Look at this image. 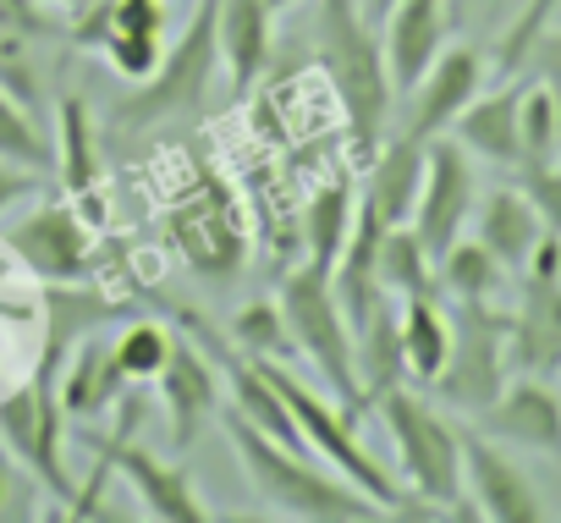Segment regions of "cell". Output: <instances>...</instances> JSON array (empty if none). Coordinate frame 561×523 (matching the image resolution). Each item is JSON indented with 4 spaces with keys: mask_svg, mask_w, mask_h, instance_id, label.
I'll return each instance as SVG.
<instances>
[{
    "mask_svg": "<svg viewBox=\"0 0 561 523\" xmlns=\"http://www.w3.org/2000/svg\"><path fill=\"white\" fill-rule=\"evenodd\" d=\"M462 490L473 496L479 518L490 523H545L550 507L534 490V479L501 452V441L462 430Z\"/></svg>",
    "mask_w": 561,
    "mask_h": 523,
    "instance_id": "12",
    "label": "cell"
},
{
    "mask_svg": "<svg viewBox=\"0 0 561 523\" xmlns=\"http://www.w3.org/2000/svg\"><path fill=\"white\" fill-rule=\"evenodd\" d=\"M512 369V320L490 304H451V353L435 375V391L457 413H484Z\"/></svg>",
    "mask_w": 561,
    "mask_h": 523,
    "instance_id": "7",
    "label": "cell"
},
{
    "mask_svg": "<svg viewBox=\"0 0 561 523\" xmlns=\"http://www.w3.org/2000/svg\"><path fill=\"white\" fill-rule=\"evenodd\" d=\"M353 359H358L364 402H369V413H375V402L408 380V359H402V304H397V298H380L364 320H353Z\"/></svg>",
    "mask_w": 561,
    "mask_h": 523,
    "instance_id": "25",
    "label": "cell"
},
{
    "mask_svg": "<svg viewBox=\"0 0 561 523\" xmlns=\"http://www.w3.org/2000/svg\"><path fill=\"white\" fill-rule=\"evenodd\" d=\"M517 127H523V166H517V171H528V166H556V155H561V122H556V100H550V89H545L539 78L523 89Z\"/></svg>",
    "mask_w": 561,
    "mask_h": 523,
    "instance_id": "33",
    "label": "cell"
},
{
    "mask_svg": "<svg viewBox=\"0 0 561 523\" xmlns=\"http://www.w3.org/2000/svg\"><path fill=\"white\" fill-rule=\"evenodd\" d=\"M160 391H165V413H171V441L176 452H187L209 419H220V375H215V359L198 348V342H182L171 348L165 369H160Z\"/></svg>",
    "mask_w": 561,
    "mask_h": 523,
    "instance_id": "17",
    "label": "cell"
},
{
    "mask_svg": "<svg viewBox=\"0 0 561 523\" xmlns=\"http://www.w3.org/2000/svg\"><path fill=\"white\" fill-rule=\"evenodd\" d=\"M419 187H424V138H408V133L397 127V133H386V144L369 155V177H364L358 198H364V209L391 231V226H408V220H413Z\"/></svg>",
    "mask_w": 561,
    "mask_h": 523,
    "instance_id": "19",
    "label": "cell"
},
{
    "mask_svg": "<svg viewBox=\"0 0 561 523\" xmlns=\"http://www.w3.org/2000/svg\"><path fill=\"white\" fill-rule=\"evenodd\" d=\"M39 34H50L39 0H0V39H39Z\"/></svg>",
    "mask_w": 561,
    "mask_h": 523,
    "instance_id": "37",
    "label": "cell"
},
{
    "mask_svg": "<svg viewBox=\"0 0 561 523\" xmlns=\"http://www.w3.org/2000/svg\"><path fill=\"white\" fill-rule=\"evenodd\" d=\"M358 7H364V18H369V23L380 29V23H386V12L397 7V0H358Z\"/></svg>",
    "mask_w": 561,
    "mask_h": 523,
    "instance_id": "41",
    "label": "cell"
},
{
    "mask_svg": "<svg viewBox=\"0 0 561 523\" xmlns=\"http://www.w3.org/2000/svg\"><path fill=\"white\" fill-rule=\"evenodd\" d=\"M215 72H220V0H193V18L176 34V45H165L160 67L111 105V138H144L154 127H171L176 116H193L209 100Z\"/></svg>",
    "mask_w": 561,
    "mask_h": 523,
    "instance_id": "3",
    "label": "cell"
},
{
    "mask_svg": "<svg viewBox=\"0 0 561 523\" xmlns=\"http://www.w3.org/2000/svg\"><path fill=\"white\" fill-rule=\"evenodd\" d=\"M100 468H116L133 490H138V507L154 518V523H209L215 512L204 507V496L193 490L187 468L182 463H165L154 452H144L133 435H105L100 441Z\"/></svg>",
    "mask_w": 561,
    "mask_h": 523,
    "instance_id": "11",
    "label": "cell"
},
{
    "mask_svg": "<svg viewBox=\"0 0 561 523\" xmlns=\"http://www.w3.org/2000/svg\"><path fill=\"white\" fill-rule=\"evenodd\" d=\"M0 160H12V166H28V171H56V149L45 144L39 122L28 116V100L12 94L7 83H0Z\"/></svg>",
    "mask_w": 561,
    "mask_h": 523,
    "instance_id": "31",
    "label": "cell"
},
{
    "mask_svg": "<svg viewBox=\"0 0 561 523\" xmlns=\"http://www.w3.org/2000/svg\"><path fill=\"white\" fill-rule=\"evenodd\" d=\"M517 177H523V193L534 198L545 231H561V166H528Z\"/></svg>",
    "mask_w": 561,
    "mask_h": 523,
    "instance_id": "36",
    "label": "cell"
},
{
    "mask_svg": "<svg viewBox=\"0 0 561 523\" xmlns=\"http://www.w3.org/2000/svg\"><path fill=\"white\" fill-rule=\"evenodd\" d=\"M270 380H275V391L280 397H287V408H293V419H298V430H304V441H309V452L314 457H325L342 479H353L358 490H369L380 507H386V518H397L402 512V490H397V479L386 474V463H375L364 446H358V424H353V413L336 402H325V397H314L287 364H280V359H253Z\"/></svg>",
    "mask_w": 561,
    "mask_h": 523,
    "instance_id": "6",
    "label": "cell"
},
{
    "mask_svg": "<svg viewBox=\"0 0 561 523\" xmlns=\"http://www.w3.org/2000/svg\"><path fill=\"white\" fill-rule=\"evenodd\" d=\"M12 501H18V479H12V463H0V518L12 512Z\"/></svg>",
    "mask_w": 561,
    "mask_h": 523,
    "instance_id": "40",
    "label": "cell"
},
{
    "mask_svg": "<svg viewBox=\"0 0 561 523\" xmlns=\"http://www.w3.org/2000/svg\"><path fill=\"white\" fill-rule=\"evenodd\" d=\"M171 348H176V337H171L165 326H154V320H133V315H127V326H122L116 342H111V353H116V364H122V375H127L133 386L160 380Z\"/></svg>",
    "mask_w": 561,
    "mask_h": 523,
    "instance_id": "32",
    "label": "cell"
},
{
    "mask_svg": "<svg viewBox=\"0 0 561 523\" xmlns=\"http://www.w3.org/2000/svg\"><path fill=\"white\" fill-rule=\"evenodd\" d=\"M473 237L501 259L506 276H523L534 242L545 237V220H539V209L523 187H495L473 204Z\"/></svg>",
    "mask_w": 561,
    "mask_h": 523,
    "instance_id": "24",
    "label": "cell"
},
{
    "mask_svg": "<svg viewBox=\"0 0 561 523\" xmlns=\"http://www.w3.org/2000/svg\"><path fill=\"white\" fill-rule=\"evenodd\" d=\"M275 309L293 331V348L298 359L314 364V375L331 386V397L353 413V424H364L369 402H364V386H358V359H353V326L336 304V287H331V271H320L314 259L298 265L275 293Z\"/></svg>",
    "mask_w": 561,
    "mask_h": 523,
    "instance_id": "5",
    "label": "cell"
},
{
    "mask_svg": "<svg viewBox=\"0 0 561 523\" xmlns=\"http://www.w3.org/2000/svg\"><path fill=\"white\" fill-rule=\"evenodd\" d=\"M231 348L248 353V359H280V364L298 359L293 331H287V320H280L275 304H248V309H237V320H231Z\"/></svg>",
    "mask_w": 561,
    "mask_h": 523,
    "instance_id": "34",
    "label": "cell"
},
{
    "mask_svg": "<svg viewBox=\"0 0 561 523\" xmlns=\"http://www.w3.org/2000/svg\"><path fill=\"white\" fill-rule=\"evenodd\" d=\"M375 413L386 419V435L397 446V463H402V479L413 496L424 501H440L446 518H479L473 496L462 490V430L419 391L397 386L375 402Z\"/></svg>",
    "mask_w": 561,
    "mask_h": 523,
    "instance_id": "4",
    "label": "cell"
},
{
    "mask_svg": "<svg viewBox=\"0 0 561 523\" xmlns=\"http://www.w3.org/2000/svg\"><path fill=\"white\" fill-rule=\"evenodd\" d=\"M375 276L391 298H413V293H435L440 276H435V253L419 242L413 226H391L375 248Z\"/></svg>",
    "mask_w": 561,
    "mask_h": 523,
    "instance_id": "28",
    "label": "cell"
},
{
    "mask_svg": "<svg viewBox=\"0 0 561 523\" xmlns=\"http://www.w3.org/2000/svg\"><path fill=\"white\" fill-rule=\"evenodd\" d=\"M45 187V177L39 171H28V166H12V160H0V209L7 204H18V198H28V193H39Z\"/></svg>",
    "mask_w": 561,
    "mask_h": 523,
    "instance_id": "39",
    "label": "cell"
},
{
    "mask_svg": "<svg viewBox=\"0 0 561 523\" xmlns=\"http://www.w3.org/2000/svg\"><path fill=\"white\" fill-rule=\"evenodd\" d=\"M556 7H561V0H528V7L517 12V23L506 29V39H501V50H495V67H501V72H523V67H528V50H534V39L550 29Z\"/></svg>",
    "mask_w": 561,
    "mask_h": 523,
    "instance_id": "35",
    "label": "cell"
},
{
    "mask_svg": "<svg viewBox=\"0 0 561 523\" xmlns=\"http://www.w3.org/2000/svg\"><path fill=\"white\" fill-rule=\"evenodd\" d=\"M165 237L182 253V265L204 282H226L242 271L248 259V231L242 215L231 204V193L220 187V177L209 166H198V187L182 193V204L165 209Z\"/></svg>",
    "mask_w": 561,
    "mask_h": 523,
    "instance_id": "8",
    "label": "cell"
},
{
    "mask_svg": "<svg viewBox=\"0 0 561 523\" xmlns=\"http://www.w3.org/2000/svg\"><path fill=\"white\" fill-rule=\"evenodd\" d=\"M220 430L231 441V457L242 468V479L253 485V496L293 523H364V518H386V507L358 490L342 474H325L314 463V452H293L275 435H264L259 424H248L237 408L220 413Z\"/></svg>",
    "mask_w": 561,
    "mask_h": 523,
    "instance_id": "1",
    "label": "cell"
},
{
    "mask_svg": "<svg viewBox=\"0 0 561 523\" xmlns=\"http://www.w3.org/2000/svg\"><path fill=\"white\" fill-rule=\"evenodd\" d=\"M127 375H122V364H116V353H111V342L105 337H83L67 359H61V369H56V397H61V413L67 419H100V413H111V408H122V397H127Z\"/></svg>",
    "mask_w": 561,
    "mask_h": 523,
    "instance_id": "20",
    "label": "cell"
},
{
    "mask_svg": "<svg viewBox=\"0 0 561 523\" xmlns=\"http://www.w3.org/2000/svg\"><path fill=\"white\" fill-rule=\"evenodd\" d=\"M517 111H523V83H501L495 94H473V100L462 105V116L451 122V138H457L468 155L517 171V166H523Z\"/></svg>",
    "mask_w": 561,
    "mask_h": 523,
    "instance_id": "23",
    "label": "cell"
},
{
    "mask_svg": "<svg viewBox=\"0 0 561 523\" xmlns=\"http://www.w3.org/2000/svg\"><path fill=\"white\" fill-rule=\"evenodd\" d=\"M275 50V12L264 0H220V67L231 100H248Z\"/></svg>",
    "mask_w": 561,
    "mask_h": 523,
    "instance_id": "22",
    "label": "cell"
},
{
    "mask_svg": "<svg viewBox=\"0 0 561 523\" xmlns=\"http://www.w3.org/2000/svg\"><path fill=\"white\" fill-rule=\"evenodd\" d=\"M512 369L517 375H561V276L523 271V298L512 315Z\"/></svg>",
    "mask_w": 561,
    "mask_h": 523,
    "instance_id": "18",
    "label": "cell"
},
{
    "mask_svg": "<svg viewBox=\"0 0 561 523\" xmlns=\"http://www.w3.org/2000/svg\"><path fill=\"white\" fill-rule=\"evenodd\" d=\"M528 61H534V72H539V83L550 89V100H556V122H561V34H539L534 39V50H528Z\"/></svg>",
    "mask_w": 561,
    "mask_h": 523,
    "instance_id": "38",
    "label": "cell"
},
{
    "mask_svg": "<svg viewBox=\"0 0 561 523\" xmlns=\"http://www.w3.org/2000/svg\"><path fill=\"white\" fill-rule=\"evenodd\" d=\"M133 315V304H122V298H111V293H100V287H83V282H50L45 287V369H61V359L83 342V337H94V331H105L111 320H127Z\"/></svg>",
    "mask_w": 561,
    "mask_h": 523,
    "instance_id": "21",
    "label": "cell"
},
{
    "mask_svg": "<svg viewBox=\"0 0 561 523\" xmlns=\"http://www.w3.org/2000/svg\"><path fill=\"white\" fill-rule=\"evenodd\" d=\"M61 397H56V369H34L28 386H18L12 397H0V441H7L12 463L28 468V479H39L61 507L78 496L67 463H61Z\"/></svg>",
    "mask_w": 561,
    "mask_h": 523,
    "instance_id": "9",
    "label": "cell"
},
{
    "mask_svg": "<svg viewBox=\"0 0 561 523\" xmlns=\"http://www.w3.org/2000/svg\"><path fill=\"white\" fill-rule=\"evenodd\" d=\"M440 287L451 304H490L506 282V265L479 242V237H457L446 253H440V265H435Z\"/></svg>",
    "mask_w": 561,
    "mask_h": 523,
    "instance_id": "29",
    "label": "cell"
},
{
    "mask_svg": "<svg viewBox=\"0 0 561 523\" xmlns=\"http://www.w3.org/2000/svg\"><path fill=\"white\" fill-rule=\"evenodd\" d=\"M473 430L501 441V446H523V452H545V457H561V397L539 380V375H523V380H506L501 397L473 413Z\"/></svg>",
    "mask_w": 561,
    "mask_h": 523,
    "instance_id": "15",
    "label": "cell"
},
{
    "mask_svg": "<svg viewBox=\"0 0 561 523\" xmlns=\"http://www.w3.org/2000/svg\"><path fill=\"white\" fill-rule=\"evenodd\" d=\"M402 304V359H408V375L435 386V375L446 369V353H451V304H440L435 293H413V298H397Z\"/></svg>",
    "mask_w": 561,
    "mask_h": 523,
    "instance_id": "27",
    "label": "cell"
},
{
    "mask_svg": "<svg viewBox=\"0 0 561 523\" xmlns=\"http://www.w3.org/2000/svg\"><path fill=\"white\" fill-rule=\"evenodd\" d=\"M314 61H320V72L336 94L353 155L369 160L391 133L397 89H391V67H386V50H380V29L364 18L358 0H320Z\"/></svg>",
    "mask_w": 561,
    "mask_h": 523,
    "instance_id": "2",
    "label": "cell"
},
{
    "mask_svg": "<svg viewBox=\"0 0 561 523\" xmlns=\"http://www.w3.org/2000/svg\"><path fill=\"white\" fill-rule=\"evenodd\" d=\"M353 215H358V187H353L347 171L325 177L309 193V204H304V242H309V259H314L320 271H331L336 259H342L347 231H353Z\"/></svg>",
    "mask_w": 561,
    "mask_h": 523,
    "instance_id": "26",
    "label": "cell"
},
{
    "mask_svg": "<svg viewBox=\"0 0 561 523\" xmlns=\"http://www.w3.org/2000/svg\"><path fill=\"white\" fill-rule=\"evenodd\" d=\"M451 39V0H397L380 23V50L391 67V89L408 94Z\"/></svg>",
    "mask_w": 561,
    "mask_h": 523,
    "instance_id": "16",
    "label": "cell"
},
{
    "mask_svg": "<svg viewBox=\"0 0 561 523\" xmlns=\"http://www.w3.org/2000/svg\"><path fill=\"white\" fill-rule=\"evenodd\" d=\"M473 204H479V182H473V155L440 133L424 144V187H419V204H413V231L419 242L435 253V265H440V253L462 237V226L473 220Z\"/></svg>",
    "mask_w": 561,
    "mask_h": 523,
    "instance_id": "10",
    "label": "cell"
},
{
    "mask_svg": "<svg viewBox=\"0 0 561 523\" xmlns=\"http://www.w3.org/2000/svg\"><path fill=\"white\" fill-rule=\"evenodd\" d=\"M484 89V56L473 45H451L435 56V67L402 94L408 111H402V133L408 138H440L451 133V122L462 116V105Z\"/></svg>",
    "mask_w": 561,
    "mask_h": 523,
    "instance_id": "14",
    "label": "cell"
},
{
    "mask_svg": "<svg viewBox=\"0 0 561 523\" xmlns=\"http://www.w3.org/2000/svg\"><path fill=\"white\" fill-rule=\"evenodd\" d=\"M39 7H45V12H50V7H56V12H83V7H94V0H39Z\"/></svg>",
    "mask_w": 561,
    "mask_h": 523,
    "instance_id": "42",
    "label": "cell"
},
{
    "mask_svg": "<svg viewBox=\"0 0 561 523\" xmlns=\"http://www.w3.org/2000/svg\"><path fill=\"white\" fill-rule=\"evenodd\" d=\"M56 116H61V149H56V171H61L67 193H94V182H100V138H94L89 100H83V94H61Z\"/></svg>",
    "mask_w": 561,
    "mask_h": 523,
    "instance_id": "30",
    "label": "cell"
},
{
    "mask_svg": "<svg viewBox=\"0 0 561 523\" xmlns=\"http://www.w3.org/2000/svg\"><path fill=\"white\" fill-rule=\"evenodd\" d=\"M264 7H270V12L280 18V12H293V7H298V0H264Z\"/></svg>",
    "mask_w": 561,
    "mask_h": 523,
    "instance_id": "43",
    "label": "cell"
},
{
    "mask_svg": "<svg viewBox=\"0 0 561 523\" xmlns=\"http://www.w3.org/2000/svg\"><path fill=\"white\" fill-rule=\"evenodd\" d=\"M12 253L39 282H89L94 276V237L72 204H39L12 226Z\"/></svg>",
    "mask_w": 561,
    "mask_h": 523,
    "instance_id": "13",
    "label": "cell"
}]
</instances>
